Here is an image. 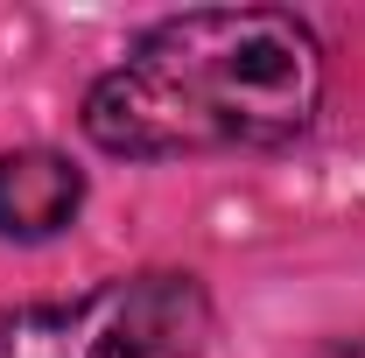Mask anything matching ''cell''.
<instances>
[{"label": "cell", "mask_w": 365, "mask_h": 358, "mask_svg": "<svg viewBox=\"0 0 365 358\" xmlns=\"http://www.w3.org/2000/svg\"><path fill=\"white\" fill-rule=\"evenodd\" d=\"M85 204L78 162L56 148H14L0 155V239H56Z\"/></svg>", "instance_id": "3"}, {"label": "cell", "mask_w": 365, "mask_h": 358, "mask_svg": "<svg viewBox=\"0 0 365 358\" xmlns=\"http://www.w3.org/2000/svg\"><path fill=\"white\" fill-rule=\"evenodd\" d=\"M211 295L197 274L148 267L71 302L0 310V358H204Z\"/></svg>", "instance_id": "2"}, {"label": "cell", "mask_w": 365, "mask_h": 358, "mask_svg": "<svg viewBox=\"0 0 365 358\" xmlns=\"http://www.w3.org/2000/svg\"><path fill=\"white\" fill-rule=\"evenodd\" d=\"M323 106V43L288 7H197L140 36L85 91V134L106 155L288 148Z\"/></svg>", "instance_id": "1"}]
</instances>
